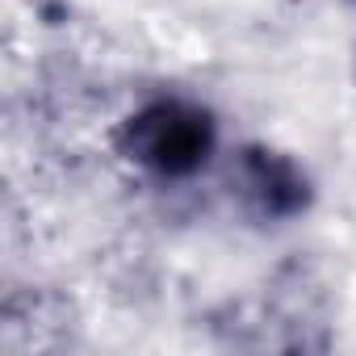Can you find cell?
Wrapping results in <instances>:
<instances>
[{
    "label": "cell",
    "instance_id": "7a4b0ae2",
    "mask_svg": "<svg viewBox=\"0 0 356 356\" xmlns=\"http://www.w3.org/2000/svg\"><path fill=\"white\" fill-rule=\"evenodd\" d=\"M231 189L243 202V210L260 222H293L314 206L310 172L289 151H277L268 143H248L235 151Z\"/></svg>",
    "mask_w": 356,
    "mask_h": 356
},
{
    "label": "cell",
    "instance_id": "6da1fadb",
    "mask_svg": "<svg viewBox=\"0 0 356 356\" xmlns=\"http://www.w3.org/2000/svg\"><path fill=\"white\" fill-rule=\"evenodd\" d=\"M113 143L130 168H138L151 181L176 185L193 181L214 163L222 126L210 105L181 92H159L122 118Z\"/></svg>",
    "mask_w": 356,
    "mask_h": 356
}]
</instances>
